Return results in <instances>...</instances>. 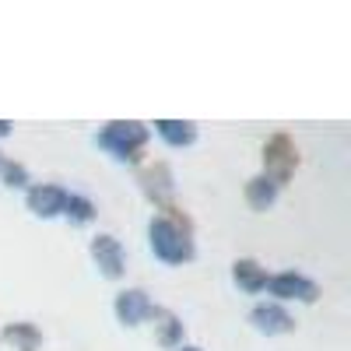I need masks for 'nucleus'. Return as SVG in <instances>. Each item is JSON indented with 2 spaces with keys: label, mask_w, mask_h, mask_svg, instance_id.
I'll return each instance as SVG.
<instances>
[{
  "label": "nucleus",
  "mask_w": 351,
  "mask_h": 351,
  "mask_svg": "<svg viewBox=\"0 0 351 351\" xmlns=\"http://www.w3.org/2000/svg\"><path fill=\"white\" fill-rule=\"evenodd\" d=\"M158 313V302H152V295L144 288H123L120 295L112 299V316H116V324L120 327H141V324H148V319H155Z\"/></svg>",
  "instance_id": "0eeeda50"
},
{
  "label": "nucleus",
  "mask_w": 351,
  "mask_h": 351,
  "mask_svg": "<svg viewBox=\"0 0 351 351\" xmlns=\"http://www.w3.org/2000/svg\"><path fill=\"white\" fill-rule=\"evenodd\" d=\"M64 218H67L74 228H84V225H92V221L99 218V208H95L92 197H84V193H67Z\"/></svg>",
  "instance_id": "2eb2a0df"
},
{
  "label": "nucleus",
  "mask_w": 351,
  "mask_h": 351,
  "mask_svg": "<svg viewBox=\"0 0 351 351\" xmlns=\"http://www.w3.org/2000/svg\"><path fill=\"white\" fill-rule=\"evenodd\" d=\"M0 183H4L8 190H28L32 186V176H28V169L14 158H0Z\"/></svg>",
  "instance_id": "dca6fc26"
},
{
  "label": "nucleus",
  "mask_w": 351,
  "mask_h": 351,
  "mask_svg": "<svg viewBox=\"0 0 351 351\" xmlns=\"http://www.w3.org/2000/svg\"><path fill=\"white\" fill-rule=\"evenodd\" d=\"M88 253H92V263L95 271L106 278V281H120L127 274V250L123 243L112 236V232H99V236H92V243H88Z\"/></svg>",
  "instance_id": "423d86ee"
},
{
  "label": "nucleus",
  "mask_w": 351,
  "mask_h": 351,
  "mask_svg": "<svg viewBox=\"0 0 351 351\" xmlns=\"http://www.w3.org/2000/svg\"><path fill=\"white\" fill-rule=\"evenodd\" d=\"M155 341L165 351H176L180 344H186V324L165 306H158V313H155Z\"/></svg>",
  "instance_id": "4468645a"
},
{
  "label": "nucleus",
  "mask_w": 351,
  "mask_h": 351,
  "mask_svg": "<svg viewBox=\"0 0 351 351\" xmlns=\"http://www.w3.org/2000/svg\"><path fill=\"white\" fill-rule=\"evenodd\" d=\"M148 141H152V127L141 120H109L95 134V144L120 165H144Z\"/></svg>",
  "instance_id": "f257e3e1"
},
{
  "label": "nucleus",
  "mask_w": 351,
  "mask_h": 351,
  "mask_svg": "<svg viewBox=\"0 0 351 351\" xmlns=\"http://www.w3.org/2000/svg\"><path fill=\"white\" fill-rule=\"evenodd\" d=\"M260 158H263V172H260V176H267L278 190L291 183V176H295V169H299V162H302L299 144L291 141L288 134H274V137L263 141V155H260Z\"/></svg>",
  "instance_id": "7ed1b4c3"
},
{
  "label": "nucleus",
  "mask_w": 351,
  "mask_h": 351,
  "mask_svg": "<svg viewBox=\"0 0 351 351\" xmlns=\"http://www.w3.org/2000/svg\"><path fill=\"white\" fill-rule=\"evenodd\" d=\"M11 130H14L11 120H0V137H11Z\"/></svg>",
  "instance_id": "f3484780"
},
{
  "label": "nucleus",
  "mask_w": 351,
  "mask_h": 351,
  "mask_svg": "<svg viewBox=\"0 0 351 351\" xmlns=\"http://www.w3.org/2000/svg\"><path fill=\"white\" fill-rule=\"evenodd\" d=\"M137 186H141L144 197L155 204L158 215H165L172 204H176V172H172V165L165 158L137 165Z\"/></svg>",
  "instance_id": "20e7f679"
},
{
  "label": "nucleus",
  "mask_w": 351,
  "mask_h": 351,
  "mask_svg": "<svg viewBox=\"0 0 351 351\" xmlns=\"http://www.w3.org/2000/svg\"><path fill=\"white\" fill-rule=\"evenodd\" d=\"M250 327L263 337H278L295 330V316H291L281 302H256L250 309Z\"/></svg>",
  "instance_id": "1a4fd4ad"
},
{
  "label": "nucleus",
  "mask_w": 351,
  "mask_h": 351,
  "mask_svg": "<svg viewBox=\"0 0 351 351\" xmlns=\"http://www.w3.org/2000/svg\"><path fill=\"white\" fill-rule=\"evenodd\" d=\"M278 186L267 180V176H250V180H246V186H243V200H246V208L250 211H256V215H267L271 208H274V204H278Z\"/></svg>",
  "instance_id": "ddd939ff"
},
{
  "label": "nucleus",
  "mask_w": 351,
  "mask_h": 351,
  "mask_svg": "<svg viewBox=\"0 0 351 351\" xmlns=\"http://www.w3.org/2000/svg\"><path fill=\"white\" fill-rule=\"evenodd\" d=\"M0 344H8L11 351H39L43 348V330L32 319H14V324L0 327Z\"/></svg>",
  "instance_id": "9b49d317"
},
{
  "label": "nucleus",
  "mask_w": 351,
  "mask_h": 351,
  "mask_svg": "<svg viewBox=\"0 0 351 351\" xmlns=\"http://www.w3.org/2000/svg\"><path fill=\"white\" fill-rule=\"evenodd\" d=\"M176 351H204V348H197V344H180Z\"/></svg>",
  "instance_id": "a211bd4d"
},
{
  "label": "nucleus",
  "mask_w": 351,
  "mask_h": 351,
  "mask_svg": "<svg viewBox=\"0 0 351 351\" xmlns=\"http://www.w3.org/2000/svg\"><path fill=\"white\" fill-rule=\"evenodd\" d=\"M271 295V302H302V306H313L319 299V285L302 274V271H278L267 278V288H263Z\"/></svg>",
  "instance_id": "39448f33"
},
{
  "label": "nucleus",
  "mask_w": 351,
  "mask_h": 351,
  "mask_svg": "<svg viewBox=\"0 0 351 351\" xmlns=\"http://www.w3.org/2000/svg\"><path fill=\"white\" fill-rule=\"evenodd\" d=\"M155 134L162 137L165 148H176V152H183V148H193L200 130L193 120H155Z\"/></svg>",
  "instance_id": "f8f14e48"
},
{
  "label": "nucleus",
  "mask_w": 351,
  "mask_h": 351,
  "mask_svg": "<svg viewBox=\"0 0 351 351\" xmlns=\"http://www.w3.org/2000/svg\"><path fill=\"white\" fill-rule=\"evenodd\" d=\"M267 278H271V271L263 267L260 260H253V256L232 260V285L239 291H246V295H260V291L267 288Z\"/></svg>",
  "instance_id": "9d476101"
},
{
  "label": "nucleus",
  "mask_w": 351,
  "mask_h": 351,
  "mask_svg": "<svg viewBox=\"0 0 351 351\" xmlns=\"http://www.w3.org/2000/svg\"><path fill=\"white\" fill-rule=\"evenodd\" d=\"M67 186L60 183H32L25 190V211L32 218L53 221V218H64V204H67Z\"/></svg>",
  "instance_id": "6e6552de"
},
{
  "label": "nucleus",
  "mask_w": 351,
  "mask_h": 351,
  "mask_svg": "<svg viewBox=\"0 0 351 351\" xmlns=\"http://www.w3.org/2000/svg\"><path fill=\"white\" fill-rule=\"evenodd\" d=\"M148 250L155 253V260L165 263V267H183V263L197 260L193 236L183 228H176L172 221H165L162 215H152V221H148Z\"/></svg>",
  "instance_id": "f03ea898"
}]
</instances>
